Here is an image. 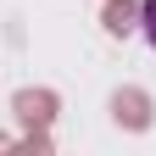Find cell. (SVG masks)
I'll return each mask as SVG.
<instances>
[{
	"instance_id": "cell-1",
	"label": "cell",
	"mask_w": 156,
	"mask_h": 156,
	"mask_svg": "<svg viewBox=\"0 0 156 156\" xmlns=\"http://www.w3.org/2000/svg\"><path fill=\"white\" fill-rule=\"evenodd\" d=\"M140 28H145V39H151V50H156V0L140 6Z\"/></svg>"
}]
</instances>
